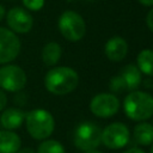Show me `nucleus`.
<instances>
[{
  "label": "nucleus",
  "instance_id": "obj_21",
  "mask_svg": "<svg viewBox=\"0 0 153 153\" xmlns=\"http://www.w3.org/2000/svg\"><path fill=\"white\" fill-rule=\"evenodd\" d=\"M146 23H147L148 29L153 32V8L148 12V14H147V17H146Z\"/></svg>",
  "mask_w": 153,
  "mask_h": 153
},
{
  "label": "nucleus",
  "instance_id": "obj_4",
  "mask_svg": "<svg viewBox=\"0 0 153 153\" xmlns=\"http://www.w3.org/2000/svg\"><path fill=\"white\" fill-rule=\"evenodd\" d=\"M61 35L71 42L80 41L86 33V24L82 17L74 11H65L57 22Z\"/></svg>",
  "mask_w": 153,
  "mask_h": 153
},
{
  "label": "nucleus",
  "instance_id": "obj_20",
  "mask_svg": "<svg viewBox=\"0 0 153 153\" xmlns=\"http://www.w3.org/2000/svg\"><path fill=\"white\" fill-rule=\"evenodd\" d=\"M7 104V97L5 94V92L2 91V88H0V111H2L5 109Z\"/></svg>",
  "mask_w": 153,
  "mask_h": 153
},
{
  "label": "nucleus",
  "instance_id": "obj_11",
  "mask_svg": "<svg viewBox=\"0 0 153 153\" xmlns=\"http://www.w3.org/2000/svg\"><path fill=\"white\" fill-rule=\"evenodd\" d=\"M104 51L110 61L120 62L126 57L128 53V43L121 36H114L105 43Z\"/></svg>",
  "mask_w": 153,
  "mask_h": 153
},
{
  "label": "nucleus",
  "instance_id": "obj_25",
  "mask_svg": "<svg viewBox=\"0 0 153 153\" xmlns=\"http://www.w3.org/2000/svg\"><path fill=\"white\" fill-rule=\"evenodd\" d=\"M5 16H6V12H5V7L0 4V22L5 18Z\"/></svg>",
  "mask_w": 153,
  "mask_h": 153
},
{
  "label": "nucleus",
  "instance_id": "obj_7",
  "mask_svg": "<svg viewBox=\"0 0 153 153\" xmlns=\"http://www.w3.org/2000/svg\"><path fill=\"white\" fill-rule=\"evenodd\" d=\"M130 137L129 129L121 122H115L106 126L102 130V143L110 149L123 148Z\"/></svg>",
  "mask_w": 153,
  "mask_h": 153
},
{
  "label": "nucleus",
  "instance_id": "obj_23",
  "mask_svg": "<svg viewBox=\"0 0 153 153\" xmlns=\"http://www.w3.org/2000/svg\"><path fill=\"white\" fill-rule=\"evenodd\" d=\"M123 153H145L142 149H140V148H136V147H133V148H129V149H127V151H124Z\"/></svg>",
  "mask_w": 153,
  "mask_h": 153
},
{
  "label": "nucleus",
  "instance_id": "obj_13",
  "mask_svg": "<svg viewBox=\"0 0 153 153\" xmlns=\"http://www.w3.org/2000/svg\"><path fill=\"white\" fill-rule=\"evenodd\" d=\"M120 78L122 79L126 91H135L142 81V76H141V72L137 68V66L134 65H127L121 72H120Z\"/></svg>",
  "mask_w": 153,
  "mask_h": 153
},
{
  "label": "nucleus",
  "instance_id": "obj_24",
  "mask_svg": "<svg viewBox=\"0 0 153 153\" xmlns=\"http://www.w3.org/2000/svg\"><path fill=\"white\" fill-rule=\"evenodd\" d=\"M139 2L143 6H153V0H139Z\"/></svg>",
  "mask_w": 153,
  "mask_h": 153
},
{
  "label": "nucleus",
  "instance_id": "obj_14",
  "mask_svg": "<svg viewBox=\"0 0 153 153\" xmlns=\"http://www.w3.org/2000/svg\"><path fill=\"white\" fill-rule=\"evenodd\" d=\"M20 145V137L14 131L0 130V153H17Z\"/></svg>",
  "mask_w": 153,
  "mask_h": 153
},
{
  "label": "nucleus",
  "instance_id": "obj_6",
  "mask_svg": "<svg viewBox=\"0 0 153 153\" xmlns=\"http://www.w3.org/2000/svg\"><path fill=\"white\" fill-rule=\"evenodd\" d=\"M26 73L17 65H4L0 67V88L8 92H18L26 85Z\"/></svg>",
  "mask_w": 153,
  "mask_h": 153
},
{
  "label": "nucleus",
  "instance_id": "obj_19",
  "mask_svg": "<svg viewBox=\"0 0 153 153\" xmlns=\"http://www.w3.org/2000/svg\"><path fill=\"white\" fill-rule=\"evenodd\" d=\"M24 7L30 11H39L44 6V0H22Z\"/></svg>",
  "mask_w": 153,
  "mask_h": 153
},
{
  "label": "nucleus",
  "instance_id": "obj_5",
  "mask_svg": "<svg viewBox=\"0 0 153 153\" xmlns=\"http://www.w3.org/2000/svg\"><path fill=\"white\" fill-rule=\"evenodd\" d=\"M74 143L85 152L96 149L102 143V129L93 122L80 123L74 131Z\"/></svg>",
  "mask_w": 153,
  "mask_h": 153
},
{
  "label": "nucleus",
  "instance_id": "obj_22",
  "mask_svg": "<svg viewBox=\"0 0 153 153\" xmlns=\"http://www.w3.org/2000/svg\"><path fill=\"white\" fill-rule=\"evenodd\" d=\"M17 153H35V151L30 147H24V148H19Z\"/></svg>",
  "mask_w": 153,
  "mask_h": 153
},
{
  "label": "nucleus",
  "instance_id": "obj_17",
  "mask_svg": "<svg viewBox=\"0 0 153 153\" xmlns=\"http://www.w3.org/2000/svg\"><path fill=\"white\" fill-rule=\"evenodd\" d=\"M137 68L146 75H153V50L143 49L136 57Z\"/></svg>",
  "mask_w": 153,
  "mask_h": 153
},
{
  "label": "nucleus",
  "instance_id": "obj_3",
  "mask_svg": "<svg viewBox=\"0 0 153 153\" xmlns=\"http://www.w3.org/2000/svg\"><path fill=\"white\" fill-rule=\"evenodd\" d=\"M25 123L29 134L36 140L48 139L55 128L53 115L44 109H33L25 115Z\"/></svg>",
  "mask_w": 153,
  "mask_h": 153
},
{
  "label": "nucleus",
  "instance_id": "obj_26",
  "mask_svg": "<svg viewBox=\"0 0 153 153\" xmlns=\"http://www.w3.org/2000/svg\"><path fill=\"white\" fill-rule=\"evenodd\" d=\"M85 153H102V152H99L97 149H90V151H86Z\"/></svg>",
  "mask_w": 153,
  "mask_h": 153
},
{
  "label": "nucleus",
  "instance_id": "obj_15",
  "mask_svg": "<svg viewBox=\"0 0 153 153\" xmlns=\"http://www.w3.org/2000/svg\"><path fill=\"white\" fill-rule=\"evenodd\" d=\"M134 141L142 146L153 143V124L141 122L134 128Z\"/></svg>",
  "mask_w": 153,
  "mask_h": 153
},
{
  "label": "nucleus",
  "instance_id": "obj_10",
  "mask_svg": "<svg viewBox=\"0 0 153 153\" xmlns=\"http://www.w3.org/2000/svg\"><path fill=\"white\" fill-rule=\"evenodd\" d=\"M6 22L14 33H26L32 29L33 18L27 10L23 7H12L6 13Z\"/></svg>",
  "mask_w": 153,
  "mask_h": 153
},
{
  "label": "nucleus",
  "instance_id": "obj_8",
  "mask_svg": "<svg viewBox=\"0 0 153 153\" xmlns=\"http://www.w3.org/2000/svg\"><path fill=\"white\" fill-rule=\"evenodd\" d=\"M20 39L10 29L0 26V65L13 61L20 53Z\"/></svg>",
  "mask_w": 153,
  "mask_h": 153
},
{
  "label": "nucleus",
  "instance_id": "obj_16",
  "mask_svg": "<svg viewBox=\"0 0 153 153\" xmlns=\"http://www.w3.org/2000/svg\"><path fill=\"white\" fill-rule=\"evenodd\" d=\"M61 54H62L61 45L56 42H49L43 47L41 57H42V61L44 65L55 66L60 61Z\"/></svg>",
  "mask_w": 153,
  "mask_h": 153
},
{
  "label": "nucleus",
  "instance_id": "obj_9",
  "mask_svg": "<svg viewBox=\"0 0 153 153\" xmlns=\"http://www.w3.org/2000/svg\"><path fill=\"white\" fill-rule=\"evenodd\" d=\"M120 109V100L114 93H99L91 99L90 110L93 115L102 118L114 116Z\"/></svg>",
  "mask_w": 153,
  "mask_h": 153
},
{
  "label": "nucleus",
  "instance_id": "obj_12",
  "mask_svg": "<svg viewBox=\"0 0 153 153\" xmlns=\"http://www.w3.org/2000/svg\"><path fill=\"white\" fill-rule=\"evenodd\" d=\"M25 112L18 108H8L5 109L0 116V124L6 130H13L19 128L24 120H25Z\"/></svg>",
  "mask_w": 153,
  "mask_h": 153
},
{
  "label": "nucleus",
  "instance_id": "obj_2",
  "mask_svg": "<svg viewBox=\"0 0 153 153\" xmlns=\"http://www.w3.org/2000/svg\"><path fill=\"white\" fill-rule=\"evenodd\" d=\"M126 115L137 122H143L153 115V97L143 91H130L123 102Z\"/></svg>",
  "mask_w": 153,
  "mask_h": 153
},
{
  "label": "nucleus",
  "instance_id": "obj_18",
  "mask_svg": "<svg viewBox=\"0 0 153 153\" xmlns=\"http://www.w3.org/2000/svg\"><path fill=\"white\" fill-rule=\"evenodd\" d=\"M37 153H66L63 146L56 140H44L37 149Z\"/></svg>",
  "mask_w": 153,
  "mask_h": 153
},
{
  "label": "nucleus",
  "instance_id": "obj_27",
  "mask_svg": "<svg viewBox=\"0 0 153 153\" xmlns=\"http://www.w3.org/2000/svg\"><path fill=\"white\" fill-rule=\"evenodd\" d=\"M151 153H153V143H152V146H151Z\"/></svg>",
  "mask_w": 153,
  "mask_h": 153
},
{
  "label": "nucleus",
  "instance_id": "obj_1",
  "mask_svg": "<svg viewBox=\"0 0 153 153\" xmlns=\"http://www.w3.org/2000/svg\"><path fill=\"white\" fill-rule=\"evenodd\" d=\"M79 84V75L76 71L71 67H54L49 69L44 76L45 88L56 96L71 93Z\"/></svg>",
  "mask_w": 153,
  "mask_h": 153
}]
</instances>
